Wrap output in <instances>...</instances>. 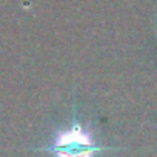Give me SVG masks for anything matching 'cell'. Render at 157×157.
Here are the masks:
<instances>
[{
  "label": "cell",
  "instance_id": "cell-1",
  "mask_svg": "<svg viewBox=\"0 0 157 157\" xmlns=\"http://www.w3.org/2000/svg\"><path fill=\"white\" fill-rule=\"evenodd\" d=\"M105 149L111 148L96 143L91 131L77 119H74L68 128L57 131L51 145L39 148V151L51 152L54 157H96Z\"/></svg>",
  "mask_w": 157,
  "mask_h": 157
}]
</instances>
